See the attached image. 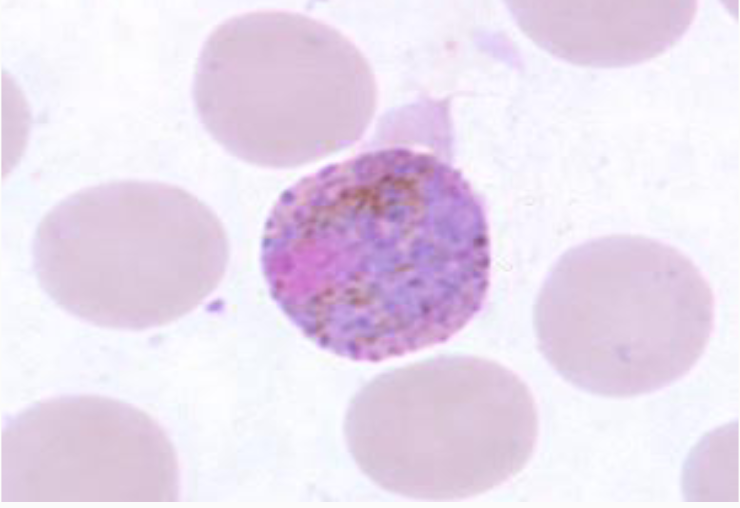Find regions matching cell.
I'll return each instance as SVG.
<instances>
[{"label": "cell", "mask_w": 740, "mask_h": 508, "mask_svg": "<svg viewBox=\"0 0 740 508\" xmlns=\"http://www.w3.org/2000/svg\"><path fill=\"white\" fill-rule=\"evenodd\" d=\"M533 320L542 355L564 380L629 398L667 387L694 367L713 331L714 296L680 250L615 234L557 260Z\"/></svg>", "instance_id": "cell-2"}, {"label": "cell", "mask_w": 740, "mask_h": 508, "mask_svg": "<svg viewBox=\"0 0 740 508\" xmlns=\"http://www.w3.org/2000/svg\"><path fill=\"white\" fill-rule=\"evenodd\" d=\"M523 31L568 62L623 67L655 57L687 31L696 1L512 2Z\"/></svg>", "instance_id": "cell-7"}, {"label": "cell", "mask_w": 740, "mask_h": 508, "mask_svg": "<svg viewBox=\"0 0 740 508\" xmlns=\"http://www.w3.org/2000/svg\"><path fill=\"white\" fill-rule=\"evenodd\" d=\"M272 299L310 341L381 362L450 340L491 279L485 205L445 158L383 144L304 176L266 220Z\"/></svg>", "instance_id": "cell-1"}, {"label": "cell", "mask_w": 740, "mask_h": 508, "mask_svg": "<svg viewBox=\"0 0 740 508\" xmlns=\"http://www.w3.org/2000/svg\"><path fill=\"white\" fill-rule=\"evenodd\" d=\"M176 452L144 411L97 395L41 401L1 434V502H175Z\"/></svg>", "instance_id": "cell-6"}, {"label": "cell", "mask_w": 740, "mask_h": 508, "mask_svg": "<svg viewBox=\"0 0 740 508\" xmlns=\"http://www.w3.org/2000/svg\"><path fill=\"white\" fill-rule=\"evenodd\" d=\"M192 95L204 128L228 153L290 169L360 140L378 90L366 57L335 27L301 13L258 10L208 35Z\"/></svg>", "instance_id": "cell-4"}, {"label": "cell", "mask_w": 740, "mask_h": 508, "mask_svg": "<svg viewBox=\"0 0 740 508\" xmlns=\"http://www.w3.org/2000/svg\"><path fill=\"white\" fill-rule=\"evenodd\" d=\"M37 279L68 313L97 326L144 330L200 305L219 285L229 243L217 215L167 183L84 188L40 222Z\"/></svg>", "instance_id": "cell-3"}, {"label": "cell", "mask_w": 740, "mask_h": 508, "mask_svg": "<svg viewBox=\"0 0 740 508\" xmlns=\"http://www.w3.org/2000/svg\"><path fill=\"white\" fill-rule=\"evenodd\" d=\"M534 397L493 360L443 355L382 373L352 398L344 437L358 468L403 497L451 501L504 484L531 459Z\"/></svg>", "instance_id": "cell-5"}]
</instances>
